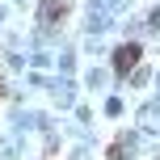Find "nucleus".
Returning a JSON list of instances; mask_svg holds the SVG:
<instances>
[{"mask_svg": "<svg viewBox=\"0 0 160 160\" xmlns=\"http://www.w3.org/2000/svg\"><path fill=\"white\" fill-rule=\"evenodd\" d=\"M139 55H143V51H139V42H127V47H118V51H114V72H118V76H127L131 68L139 63Z\"/></svg>", "mask_w": 160, "mask_h": 160, "instance_id": "f257e3e1", "label": "nucleus"}, {"mask_svg": "<svg viewBox=\"0 0 160 160\" xmlns=\"http://www.w3.org/2000/svg\"><path fill=\"white\" fill-rule=\"evenodd\" d=\"M63 13H68V8L59 4V0H47V4L38 8V17H42V21H55V17H63Z\"/></svg>", "mask_w": 160, "mask_h": 160, "instance_id": "f03ea898", "label": "nucleus"}, {"mask_svg": "<svg viewBox=\"0 0 160 160\" xmlns=\"http://www.w3.org/2000/svg\"><path fill=\"white\" fill-rule=\"evenodd\" d=\"M0 97H4V84H0Z\"/></svg>", "mask_w": 160, "mask_h": 160, "instance_id": "7ed1b4c3", "label": "nucleus"}]
</instances>
